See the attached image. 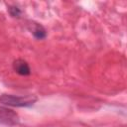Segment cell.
Listing matches in <instances>:
<instances>
[{"instance_id":"6da1fadb","label":"cell","mask_w":127,"mask_h":127,"mask_svg":"<svg viewBox=\"0 0 127 127\" xmlns=\"http://www.w3.org/2000/svg\"><path fill=\"white\" fill-rule=\"evenodd\" d=\"M37 101L34 96H17L12 94H2L0 96V103L12 107H29Z\"/></svg>"},{"instance_id":"7a4b0ae2","label":"cell","mask_w":127,"mask_h":127,"mask_svg":"<svg viewBox=\"0 0 127 127\" xmlns=\"http://www.w3.org/2000/svg\"><path fill=\"white\" fill-rule=\"evenodd\" d=\"M0 123L8 126L17 125L19 123V116L12 109L0 106Z\"/></svg>"},{"instance_id":"3957f363","label":"cell","mask_w":127,"mask_h":127,"mask_svg":"<svg viewBox=\"0 0 127 127\" xmlns=\"http://www.w3.org/2000/svg\"><path fill=\"white\" fill-rule=\"evenodd\" d=\"M13 69L16 73L22 76H27L31 74V68L29 64L23 59H17L13 62Z\"/></svg>"},{"instance_id":"277c9868","label":"cell","mask_w":127,"mask_h":127,"mask_svg":"<svg viewBox=\"0 0 127 127\" xmlns=\"http://www.w3.org/2000/svg\"><path fill=\"white\" fill-rule=\"evenodd\" d=\"M28 28H29L30 32L33 34V36L38 40H43L47 37V32H46L45 28L42 25H40L39 23H36L34 21L29 22Z\"/></svg>"},{"instance_id":"5b68a950","label":"cell","mask_w":127,"mask_h":127,"mask_svg":"<svg viewBox=\"0 0 127 127\" xmlns=\"http://www.w3.org/2000/svg\"><path fill=\"white\" fill-rule=\"evenodd\" d=\"M8 11H9L10 15H11L12 17H14V18H20L21 15H22V11H21V9H20L18 6H15V5H13V6H9Z\"/></svg>"}]
</instances>
